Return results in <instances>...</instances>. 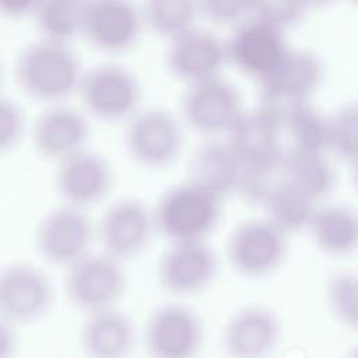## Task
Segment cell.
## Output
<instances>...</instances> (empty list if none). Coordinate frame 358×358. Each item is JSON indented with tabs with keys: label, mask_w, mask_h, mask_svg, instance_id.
<instances>
[{
	"label": "cell",
	"mask_w": 358,
	"mask_h": 358,
	"mask_svg": "<svg viewBox=\"0 0 358 358\" xmlns=\"http://www.w3.org/2000/svg\"><path fill=\"white\" fill-rule=\"evenodd\" d=\"M222 199L187 178L168 187L152 207L155 231L171 242L206 241L222 210Z\"/></svg>",
	"instance_id": "obj_1"
},
{
	"label": "cell",
	"mask_w": 358,
	"mask_h": 358,
	"mask_svg": "<svg viewBox=\"0 0 358 358\" xmlns=\"http://www.w3.org/2000/svg\"><path fill=\"white\" fill-rule=\"evenodd\" d=\"M323 77L320 60L306 50H288L281 62L260 80L262 105L282 127L288 115L309 102Z\"/></svg>",
	"instance_id": "obj_3"
},
{
	"label": "cell",
	"mask_w": 358,
	"mask_h": 358,
	"mask_svg": "<svg viewBox=\"0 0 358 358\" xmlns=\"http://www.w3.org/2000/svg\"><path fill=\"white\" fill-rule=\"evenodd\" d=\"M308 8L305 0H250L252 18L281 31L296 24Z\"/></svg>",
	"instance_id": "obj_32"
},
{
	"label": "cell",
	"mask_w": 358,
	"mask_h": 358,
	"mask_svg": "<svg viewBox=\"0 0 358 358\" xmlns=\"http://www.w3.org/2000/svg\"><path fill=\"white\" fill-rule=\"evenodd\" d=\"M180 112L192 130L215 136L227 133L243 110L236 88L218 76L189 84Z\"/></svg>",
	"instance_id": "obj_13"
},
{
	"label": "cell",
	"mask_w": 358,
	"mask_h": 358,
	"mask_svg": "<svg viewBox=\"0 0 358 358\" xmlns=\"http://www.w3.org/2000/svg\"><path fill=\"white\" fill-rule=\"evenodd\" d=\"M199 13L197 0H145L143 15L155 34L171 39L194 27Z\"/></svg>",
	"instance_id": "obj_27"
},
{
	"label": "cell",
	"mask_w": 358,
	"mask_h": 358,
	"mask_svg": "<svg viewBox=\"0 0 358 358\" xmlns=\"http://www.w3.org/2000/svg\"><path fill=\"white\" fill-rule=\"evenodd\" d=\"M143 22L131 0H85L81 35L98 50L123 53L137 43Z\"/></svg>",
	"instance_id": "obj_12"
},
{
	"label": "cell",
	"mask_w": 358,
	"mask_h": 358,
	"mask_svg": "<svg viewBox=\"0 0 358 358\" xmlns=\"http://www.w3.org/2000/svg\"><path fill=\"white\" fill-rule=\"evenodd\" d=\"M280 338L281 322L277 313L263 305H248L227 320L221 344L229 358H267Z\"/></svg>",
	"instance_id": "obj_16"
},
{
	"label": "cell",
	"mask_w": 358,
	"mask_h": 358,
	"mask_svg": "<svg viewBox=\"0 0 358 358\" xmlns=\"http://www.w3.org/2000/svg\"><path fill=\"white\" fill-rule=\"evenodd\" d=\"M25 131L22 109L13 99L0 95V154L18 145Z\"/></svg>",
	"instance_id": "obj_33"
},
{
	"label": "cell",
	"mask_w": 358,
	"mask_h": 358,
	"mask_svg": "<svg viewBox=\"0 0 358 358\" xmlns=\"http://www.w3.org/2000/svg\"><path fill=\"white\" fill-rule=\"evenodd\" d=\"M78 92L85 109L105 122L129 119L137 112L141 87L137 77L117 64H99L83 73Z\"/></svg>",
	"instance_id": "obj_8"
},
{
	"label": "cell",
	"mask_w": 358,
	"mask_h": 358,
	"mask_svg": "<svg viewBox=\"0 0 358 358\" xmlns=\"http://www.w3.org/2000/svg\"><path fill=\"white\" fill-rule=\"evenodd\" d=\"M329 148L341 158L358 159V106H347L329 119Z\"/></svg>",
	"instance_id": "obj_31"
},
{
	"label": "cell",
	"mask_w": 358,
	"mask_h": 358,
	"mask_svg": "<svg viewBox=\"0 0 358 358\" xmlns=\"http://www.w3.org/2000/svg\"><path fill=\"white\" fill-rule=\"evenodd\" d=\"M287 180L317 200L327 196L334 186V171L324 152L291 148L284 154Z\"/></svg>",
	"instance_id": "obj_24"
},
{
	"label": "cell",
	"mask_w": 358,
	"mask_h": 358,
	"mask_svg": "<svg viewBox=\"0 0 358 358\" xmlns=\"http://www.w3.org/2000/svg\"><path fill=\"white\" fill-rule=\"evenodd\" d=\"M38 0H0V14L7 18H21L34 13Z\"/></svg>",
	"instance_id": "obj_35"
},
{
	"label": "cell",
	"mask_w": 358,
	"mask_h": 358,
	"mask_svg": "<svg viewBox=\"0 0 358 358\" xmlns=\"http://www.w3.org/2000/svg\"><path fill=\"white\" fill-rule=\"evenodd\" d=\"M292 148L326 152L329 148V119H324L309 102L296 106L285 119Z\"/></svg>",
	"instance_id": "obj_28"
},
{
	"label": "cell",
	"mask_w": 358,
	"mask_h": 358,
	"mask_svg": "<svg viewBox=\"0 0 358 358\" xmlns=\"http://www.w3.org/2000/svg\"><path fill=\"white\" fill-rule=\"evenodd\" d=\"M94 227L84 208L63 203L49 210L35 228V246L43 260L69 267L90 252Z\"/></svg>",
	"instance_id": "obj_9"
},
{
	"label": "cell",
	"mask_w": 358,
	"mask_h": 358,
	"mask_svg": "<svg viewBox=\"0 0 358 358\" xmlns=\"http://www.w3.org/2000/svg\"><path fill=\"white\" fill-rule=\"evenodd\" d=\"M330 1H331V0H305V3L308 4V7H310V6L319 7V6H324V4L330 3Z\"/></svg>",
	"instance_id": "obj_37"
},
{
	"label": "cell",
	"mask_w": 358,
	"mask_h": 358,
	"mask_svg": "<svg viewBox=\"0 0 358 358\" xmlns=\"http://www.w3.org/2000/svg\"><path fill=\"white\" fill-rule=\"evenodd\" d=\"M326 296L334 317L358 331V274L343 271L331 275L326 285Z\"/></svg>",
	"instance_id": "obj_30"
},
{
	"label": "cell",
	"mask_w": 358,
	"mask_h": 358,
	"mask_svg": "<svg viewBox=\"0 0 358 358\" xmlns=\"http://www.w3.org/2000/svg\"><path fill=\"white\" fill-rule=\"evenodd\" d=\"M287 234L268 218L246 220L236 225L227 242V257L232 268L246 277L274 273L287 256Z\"/></svg>",
	"instance_id": "obj_6"
},
{
	"label": "cell",
	"mask_w": 358,
	"mask_h": 358,
	"mask_svg": "<svg viewBox=\"0 0 358 358\" xmlns=\"http://www.w3.org/2000/svg\"><path fill=\"white\" fill-rule=\"evenodd\" d=\"M124 145L136 164L148 169L166 168L178 159L182 151L183 130L168 110L141 109L129 117Z\"/></svg>",
	"instance_id": "obj_5"
},
{
	"label": "cell",
	"mask_w": 358,
	"mask_h": 358,
	"mask_svg": "<svg viewBox=\"0 0 358 358\" xmlns=\"http://www.w3.org/2000/svg\"><path fill=\"white\" fill-rule=\"evenodd\" d=\"M317 248L331 256H345L358 246V217L347 207L317 208L309 228Z\"/></svg>",
	"instance_id": "obj_23"
},
{
	"label": "cell",
	"mask_w": 358,
	"mask_h": 358,
	"mask_svg": "<svg viewBox=\"0 0 358 358\" xmlns=\"http://www.w3.org/2000/svg\"><path fill=\"white\" fill-rule=\"evenodd\" d=\"M102 250L120 262L140 255L155 231L152 208L136 197L110 203L96 225Z\"/></svg>",
	"instance_id": "obj_11"
},
{
	"label": "cell",
	"mask_w": 358,
	"mask_h": 358,
	"mask_svg": "<svg viewBox=\"0 0 358 358\" xmlns=\"http://www.w3.org/2000/svg\"><path fill=\"white\" fill-rule=\"evenodd\" d=\"M203 340L199 315L176 302L155 308L143 329V343L150 358H196Z\"/></svg>",
	"instance_id": "obj_7"
},
{
	"label": "cell",
	"mask_w": 358,
	"mask_h": 358,
	"mask_svg": "<svg viewBox=\"0 0 358 358\" xmlns=\"http://www.w3.org/2000/svg\"><path fill=\"white\" fill-rule=\"evenodd\" d=\"M282 127L264 109L242 112L227 131V143L243 165L277 158L282 154L280 148V133Z\"/></svg>",
	"instance_id": "obj_21"
},
{
	"label": "cell",
	"mask_w": 358,
	"mask_h": 358,
	"mask_svg": "<svg viewBox=\"0 0 358 358\" xmlns=\"http://www.w3.org/2000/svg\"><path fill=\"white\" fill-rule=\"evenodd\" d=\"M31 138L38 155L60 162L87 148L90 124L85 116L77 109L56 103L36 117Z\"/></svg>",
	"instance_id": "obj_19"
},
{
	"label": "cell",
	"mask_w": 358,
	"mask_h": 358,
	"mask_svg": "<svg viewBox=\"0 0 358 358\" xmlns=\"http://www.w3.org/2000/svg\"><path fill=\"white\" fill-rule=\"evenodd\" d=\"M78 341L87 358H129L136 345V327L113 306L87 313Z\"/></svg>",
	"instance_id": "obj_20"
},
{
	"label": "cell",
	"mask_w": 358,
	"mask_h": 358,
	"mask_svg": "<svg viewBox=\"0 0 358 358\" xmlns=\"http://www.w3.org/2000/svg\"><path fill=\"white\" fill-rule=\"evenodd\" d=\"M352 1H357V3H358V0H352Z\"/></svg>",
	"instance_id": "obj_40"
},
{
	"label": "cell",
	"mask_w": 358,
	"mask_h": 358,
	"mask_svg": "<svg viewBox=\"0 0 358 358\" xmlns=\"http://www.w3.org/2000/svg\"><path fill=\"white\" fill-rule=\"evenodd\" d=\"M345 358H358V344L354 345V347L348 351V354H347Z\"/></svg>",
	"instance_id": "obj_38"
},
{
	"label": "cell",
	"mask_w": 358,
	"mask_h": 358,
	"mask_svg": "<svg viewBox=\"0 0 358 358\" xmlns=\"http://www.w3.org/2000/svg\"><path fill=\"white\" fill-rule=\"evenodd\" d=\"M200 13L215 24L238 22L245 14H249L250 0H197Z\"/></svg>",
	"instance_id": "obj_34"
},
{
	"label": "cell",
	"mask_w": 358,
	"mask_h": 358,
	"mask_svg": "<svg viewBox=\"0 0 358 358\" xmlns=\"http://www.w3.org/2000/svg\"><path fill=\"white\" fill-rule=\"evenodd\" d=\"M13 323L0 316V358H13L17 348V337Z\"/></svg>",
	"instance_id": "obj_36"
},
{
	"label": "cell",
	"mask_w": 358,
	"mask_h": 358,
	"mask_svg": "<svg viewBox=\"0 0 358 358\" xmlns=\"http://www.w3.org/2000/svg\"><path fill=\"white\" fill-rule=\"evenodd\" d=\"M285 180L282 152L268 161L243 165L238 193L252 203H266L271 193Z\"/></svg>",
	"instance_id": "obj_29"
},
{
	"label": "cell",
	"mask_w": 358,
	"mask_h": 358,
	"mask_svg": "<svg viewBox=\"0 0 358 358\" xmlns=\"http://www.w3.org/2000/svg\"><path fill=\"white\" fill-rule=\"evenodd\" d=\"M242 172L243 164L227 141L201 144L193 152L189 164V178L222 200L238 193Z\"/></svg>",
	"instance_id": "obj_22"
},
{
	"label": "cell",
	"mask_w": 358,
	"mask_h": 358,
	"mask_svg": "<svg viewBox=\"0 0 358 358\" xmlns=\"http://www.w3.org/2000/svg\"><path fill=\"white\" fill-rule=\"evenodd\" d=\"M316 200L285 180L266 200L268 220L287 235L309 228L316 213Z\"/></svg>",
	"instance_id": "obj_26"
},
{
	"label": "cell",
	"mask_w": 358,
	"mask_h": 358,
	"mask_svg": "<svg viewBox=\"0 0 358 358\" xmlns=\"http://www.w3.org/2000/svg\"><path fill=\"white\" fill-rule=\"evenodd\" d=\"M355 165V182H357V186H358V159L354 162Z\"/></svg>",
	"instance_id": "obj_39"
},
{
	"label": "cell",
	"mask_w": 358,
	"mask_h": 358,
	"mask_svg": "<svg viewBox=\"0 0 358 358\" xmlns=\"http://www.w3.org/2000/svg\"><path fill=\"white\" fill-rule=\"evenodd\" d=\"M113 186L109 161L87 148L57 162L55 187L66 204L87 208L103 200Z\"/></svg>",
	"instance_id": "obj_15"
},
{
	"label": "cell",
	"mask_w": 358,
	"mask_h": 358,
	"mask_svg": "<svg viewBox=\"0 0 358 358\" xmlns=\"http://www.w3.org/2000/svg\"><path fill=\"white\" fill-rule=\"evenodd\" d=\"M227 60V45L208 31L192 27L169 39L166 66L187 84L218 77Z\"/></svg>",
	"instance_id": "obj_17"
},
{
	"label": "cell",
	"mask_w": 358,
	"mask_h": 358,
	"mask_svg": "<svg viewBox=\"0 0 358 358\" xmlns=\"http://www.w3.org/2000/svg\"><path fill=\"white\" fill-rule=\"evenodd\" d=\"M52 281L31 263H10L0 268V316L13 324L31 323L50 309Z\"/></svg>",
	"instance_id": "obj_10"
},
{
	"label": "cell",
	"mask_w": 358,
	"mask_h": 358,
	"mask_svg": "<svg viewBox=\"0 0 358 358\" xmlns=\"http://www.w3.org/2000/svg\"><path fill=\"white\" fill-rule=\"evenodd\" d=\"M225 45L228 60L242 73L259 81L264 78L289 50L281 29L255 18L238 25Z\"/></svg>",
	"instance_id": "obj_18"
},
{
	"label": "cell",
	"mask_w": 358,
	"mask_h": 358,
	"mask_svg": "<svg viewBox=\"0 0 358 358\" xmlns=\"http://www.w3.org/2000/svg\"><path fill=\"white\" fill-rule=\"evenodd\" d=\"M14 77L28 96L56 103L78 91L83 71L77 55L67 43L41 39L20 52Z\"/></svg>",
	"instance_id": "obj_2"
},
{
	"label": "cell",
	"mask_w": 358,
	"mask_h": 358,
	"mask_svg": "<svg viewBox=\"0 0 358 358\" xmlns=\"http://www.w3.org/2000/svg\"><path fill=\"white\" fill-rule=\"evenodd\" d=\"M217 270V256L206 241L171 242L159 257L157 277L166 292L189 296L208 288Z\"/></svg>",
	"instance_id": "obj_14"
},
{
	"label": "cell",
	"mask_w": 358,
	"mask_h": 358,
	"mask_svg": "<svg viewBox=\"0 0 358 358\" xmlns=\"http://www.w3.org/2000/svg\"><path fill=\"white\" fill-rule=\"evenodd\" d=\"M64 288L74 306L91 313L116 306L126 291V273L119 259L88 252L67 267Z\"/></svg>",
	"instance_id": "obj_4"
},
{
	"label": "cell",
	"mask_w": 358,
	"mask_h": 358,
	"mask_svg": "<svg viewBox=\"0 0 358 358\" xmlns=\"http://www.w3.org/2000/svg\"><path fill=\"white\" fill-rule=\"evenodd\" d=\"M85 0H38L34 20L42 39L69 43L81 34Z\"/></svg>",
	"instance_id": "obj_25"
},
{
	"label": "cell",
	"mask_w": 358,
	"mask_h": 358,
	"mask_svg": "<svg viewBox=\"0 0 358 358\" xmlns=\"http://www.w3.org/2000/svg\"><path fill=\"white\" fill-rule=\"evenodd\" d=\"M357 106H358V105H357Z\"/></svg>",
	"instance_id": "obj_41"
}]
</instances>
